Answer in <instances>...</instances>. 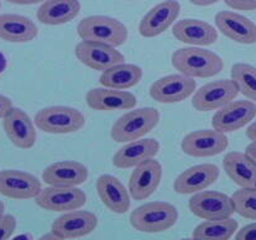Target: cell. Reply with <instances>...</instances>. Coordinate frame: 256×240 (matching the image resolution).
<instances>
[{
    "instance_id": "ffe728a7",
    "label": "cell",
    "mask_w": 256,
    "mask_h": 240,
    "mask_svg": "<svg viewBox=\"0 0 256 240\" xmlns=\"http://www.w3.org/2000/svg\"><path fill=\"white\" fill-rule=\"evenodd\" d=\"M220 170L215 164L194 165L184 170L174 182V190L178 194H195L205 190L219 179Z\"/></svg>"
},
{
    "instance_id": "6da1fadb",
    "label": "cell",
    "mask_w": 256,
    "mask_h": 240,
    "mask_svg": "<svg viewBox=\"0 0 256 240\" xmlns=\"http://www.w3.org/2000/svg\"><path fill=\"white\" fill-rule=\"evenodd\" d=\"M172 64L178 72L194 79L212 78L224 69V62L216 52L200 46L178 49L172 54Z\"/></svg>"
},
{
    "instance_id": "8d00e7d4",
    "label": "cell",
    "mask_w": 256,
    "mask_h": 240,
    "mask_svg": "<svg viewBox=\"0 0 256 240\" xmlns=\"http://www.w3.org/2000/svg\"><path fill=\"white\" fill-rule=\"evenodd\" d=\"M192 4L198 5V6H209V5L216 4V2H222V0H189Z\"/></svg>"
},
{
    "instance_id": "74e56055",
    "label": "cell",
    "mask_w": 256,
    "mask_h": 240,
    "mask_svg": "<svg viewBox=\"0 0 256 240\" xmlns=\"http://www.w3.org/2000/svg\"><path fill=\"white\" fill-rule=\"evenodd\" d=\"M246 136L249 138L252 142H256V122H252L246 129Z\"/></svg>"
},
{
    "instance_id": "7c38bea8",
    "label": "cell",
    "mask_w": 256,
    "mask_h": 240,
    "mask_svg": "<svg viewBox=\"0 0 256 240\" xmlns=\"http://www.w3.org/2000/svg\"><path fill=\"white\" fill-rule=\"evenodd\" d=\"M256 116V104L252 100H234L216 110L212 120L214 129L222 132H234L246 126Z\"/></svg>"
},
{
    "instance_id": "1f68e13d",
    "label": "cell",
    "mask_w": 256,
    "mask_h": 240,
    "mask_svg": "<svg viewBox=\"0 0 256 240\" xmlns=\"http://www.w3.org/2000/svg\"><path fill=\"white\" fill-rule=\"evenodd\" d=\"M16 229V219L12 215H2L0 219V240L9 239Z\"/></svg>"
},
{
    "instance_id": "4dcf8cb0",
    "label": "cell",
    "mask_w": 256,
    "mask_h": 240,
    "mask_svg": "<svg viewBox=\"0 0 256 240\" xmlns=\"http://www.w3.org/2000/svg\"><path fill=\"white\" fill-rule=\"evenodd\" d=\"M232 199L236 214L256 220V188H240L232 195Z\"/></svg>"
},
{
    "instance_id": "8992f818",
    "label": "cell",
    "mask_w": 256,
    "mask_h": 240,
    "mask_svg": "<svg viewBox=\"0 0 256 240\" xmlns=\"http://www.w3.org/2000/svg\"><path fill=\"white\" fill-rule=\"evenodd\" d=\"M239 94V88L232 79L214 80L195 92L192 104L198 112H202L219 110L234 102Z\"/></svg>"
},
{
    "instance_id": "5bb4252c",
    "label": "cell",
    "mask_w": 256,
    "mask_h": 240,
    "mask_svg": "<svg viewBox=\"0 0 256 240\" xmlns=\"http://www.w3.org/2000/svg\"><path fill=\"white\" fill-rule=\"evenodd\" d=\"M162 165L154 158L142 162L132 170L129 179V192L134 200H146L159 188Z\"/></svg>"
},
{
    "instance_id": "d590c367",
    "label": "cell",
    "mask_w": 256,
    "mask_h": 240,
    "mask_svg": "<svg viewBox=\"0 0 256 240\" xmlns=\"http://www.w3.org/2000/svg\"><path fill=\"white\" fill-rule=\"evenodd\" d=\"M4 2H10L14 5H35V4H42L45 0H4Z\"/></svg>"
},
{
    "instance_id": "7a4b0ae2",
    "label": "cell",
    "mask_w": 256,
    "mask_h": 240,
    "mask_svg": "<svg viewBox=\"0 0 256 240\" xmlns=\"http://www.w3.org/2000/svg\"><path fill=\"white\" fill-rule=\"evenodd\" d=\"M179 212L166 202H149L134 209L130 214V224L135 230L148 234L162 232L174 226Z\"/></svg>"
},
{
    "instance_id": "603a6c76",
    "label": "cell",
    "mask_w": 256,
    "mask_h": 240,
    "mask_svg": "<svg viewBox=\"0 0 256 240\" xmlns=\"http://www.w3.org/2000/svg\"><path fill=\"white\" fill-rule=\"evenodd\" d=\"M172 35L179 42L196 46H209L216 42V28L199 19H182L172 26Z\"/></svg>"
},
{
    "instance_id": "d6986e66",
    "label": "cell",
    "mask_w": 256,
    "mask_h": 240,
    "mask_svg": "<svg viewBox=\"0 0 256 240\" xmlns=\"http://www.w3.org/2000/svg\"><path fill=\"white\" fill-rule=\"evenodd\" d=\"M86 105L98 112H116L134 109L136 98L132 92L112 88H92L85 95Z\"/></svg>"
},
{
    "instance_id": "60d3db41",
    "label": "cell",
    "mask_w": 256,
    "mask_h": 240,
    "mask_svg": "<svg viewBox=\"0 0 256 240\" xmlns=\"http://www.w3.org/2000/svg\"><path fill=\"white\" fill-rule=\"evenodd\" d=\"M5 65H6V62H5V56L0 52V72L5 69Z\"/></svg>"
},
{
    "instance_id": "4316f807",
    "label": "cell",
    "mask_w": 256,
    "mask_h": 240,
    "mask_svg": "<svg viewBox=\"0 0 256 240\" xmlns=\"http://www.w3.org/2000/svg\"><path fill=\"white\" fill-rule=\"evenodd\" d=\"M80 10L79 0H45L36 10V19L44 25L56 26L74 20Z\"/></svg>"
},
{
    "instance_id": "7bdbcfd3",
    "label": "cell",
    "mask_w": 256,
    "mask_h": 240,
    "mask_svg": "<svg viewBox=\"0 0 256 240\" xmlns=\"http://www.w3.org/2000/svg\"><path fill=\"white\" fill-rule=\"evenodd\" d=\"M126 2H134V0H126Z\"/></svg>"
},
{
    "instance_id": "f35d334b",
    "label": "cell",
    "mask_w": 256,
    "mask_h": 240,
    "mask_svg": "<svg viewBox=\"0 0 256 240\" xmlns=\"http://www.w3.org/2000/svg\"><path fill=\"white\" fill-rule=\"evenodd\" d=\"M245 152L256 162V142H252L245 149Z\"/></svg>"
},
{
    "instance_id": "d4e9b609",
    "label": "cell",
    "mask_w": 256,
    "mask_h": 240,
    "mask_svg": "<svg viewBox=\"0 0 256 240\" xmlns=\"http://www.w3.org/2000/svg\"><path fill=\"white\" fill-rule=\"evenodd\" d=\"M39 34L36 24L30 18L19 14L0 15V39L8 42H30Z\"/></svg>"
},
{
    "instance_id": "4fadbf2b",
    "label": "cell",
    "mask_w": 256,
    "mask_h": 240,
    "mask_svg": "<svg viewBox=\"0 0 256 240\" xmlns=\"http://www.w3.org/2000/svg\"><path fill=\"white\" fill-rule=\"evenodd\" d=\"M42 182L30 172L16 169L0 172V194L15 200L35 199L42 192Z\"/></svg>"
},
{
    "instance_id": "83f0119b",
    "label": "cell",
    "mask_w": 256,
    "mask_h": 240,
    "mask_svg": "<svg viewBox=\"0 0 256 240\" xmlns=\"http://www.w3.org/2000/svg\"><path fill=\"white\" fill-rule=\"evenodd\" d=\"M142 79V69L135 64H116L102 72L99 82L102 86L126 90L139 84Z\"/></svg>"
},
{
    "instance_id": "e575fe53",
    "label": "cell",
    "mask_w": 256,
    "mask_h": 240,
    "mask_svg": "<svg viewBox=\"0 0 256 240\" xmlns=\"http://www.w3.org/2000/svg\"><path fill=\"white\" fill-rule=\"evenodd\" d=\"M12 100H10L8 96H4V95L0 94V119H2V118H4L10 110H12Z\"/></svg>"
},
{
    "instance_id": "cb8c5ba5",
    "label": "cell",
    "mask_w": 256,
    "mask_h": 240,
    "mask_svg": "<svg viewBox=\"0 0 256 240\" xmlns=\"http://www.w3.org/2000/svg\"><path fill=\"white\" fill-rule=\"evenodd\" d=\"M96 192L102 204L115 214H125L129 212L130 192L122 182L114 175L102 174L96 180Z\"/></svg>"
},
{
    "instance_id": "277c9868",
    "label": "cell",
    "mask_w": 256,
    "mask_h": 240,
    "mask_svg": "<svg viewBox=\"0 0 256 240\" xmlns=\"http://www.w3.org/2000/svg\"><path fill=\"white\" fill-rule=\"evenodd\" d=\"M160 122V112L155 108L130 109L119 118L110 130L116 142H129L149 134Z\"/></svg>"
},
{
    "instance_id": "f546056e",
    "label": "cell",
    "mask_w": 256,
    "mask_h": 240,
    "mask_svg": "<svg viewBox=\"0 0 256 240\" xmlns=\"http://www.w3.org/2000/svg\"><path fill=\"white\" fill-rule=\"evenodd\" d=\"M232 79L236 82L240 94L256 102V68L246 62H236L232 68Z\"/></svg>"
},
{
    "instance_id": "ab89813d",
    "label": "cell",
    "mask_w": 256,
    "mask_h": 240,
    "mask_svg": "<svg viewBox=\"0 0 256 240\" xmlns=\"http://www.w3.org/2000/svg\"><path fill=\"white\" fill-rule=\"evenodd\" d=\"M42 239H55V240H60L59 236H58V235L55 234V232H52V230H50V232H48V234L42 235Z\"/></svg>"
},
{
    "instance_id": "f1b7e54d",
    "label": "cell",
    "mask_w": 256,
    "mask_h": 240,
    "mask_svg": "<svg viewBox=\"0 0 256 240\" xmlns=\"http://www.w3.org/2000/svg\"><path fill=\"white\" fill-rule=\"evenodd\" d=\"M239 224L232 218L205 220L192 230V238L200 240H228L235 235Z\"/></svg>"
},
{
    "instance_id": "7402d4cb",
    "label": "cell",
    "mask_w": 256,
    "mask_h": 240,
    "mask_svg": "<svg viewBox=\"0 0 256 240\" xmlns=\"http://www.w3.org/2000/svg\"><path fill=\"white\" fill-rule=\"evenodd\" d=\"M160 152V144L156 139H136L126 142L112 156V164L119 169H130L142 164L148 159L155 158Z\"/></svg>"
},
{
    "instance_id": "ac0fdd59",
    "label": "cell",
    "mask_w": 256,
    "mask_h": 240,
    "mask_svg": "<svg viewBox=\"0 0 256 240\" xmlns=\"http://www.w3.org/2000/svg\"><path fill=\"white\" fill-rule=\"evenodd\" d=\"M215 25L222 35L232 42L244 45L256 44V24L239 12H219L215 15Z\"/></svg>"
},
{
    "instance_id": "ee69618b",
    "label": "cell",
    "mask_w": 256,
    "mask_h": 240,
    "mask_svg": "<svg viewBox=\"0 0 256 240\" xmlns=\"http://www.w3.org/2000/svg\"><path fill=\"white\" fill-rule=\"evenodd\" d=\"M0 8H2V2H0Z\"/></svg>"
},
{
    "instance_id": "9a60e30c",
    "label": "cell",
    "mask_w": 256,
    "mask_h": 240,
    "mask_svg": "<svg viewBox=\"0 0 256 240\" xmlns=\"http://www.w3.org/2000/svg\"><path fill=\"white\" fill-rule=\"evenodd\" d=\"M98 216L88 210H70L60 215L52 224V230L60 240L76 239L89 235L96 229Z\"/></svg>"
},
{
    "instance_id": "2e32d148",
    "label": "cell",
    "mask_w": 256,
    "mask_h": 240,
    "mask_svg": "<svg viewBox=\"0 0 256 240\" xmlns=\"http://www.w3.org/2000/svg\"><path fill=\"white\" fill-rule=\"evenodd\" d=\"M182 5L178 0H164L142 16L139 32L144 38H155L166 32L180 15Z\"/></svg>"
},
{
    "instance_id": "52a82bcc",
    "label": "cell",
    "mask_w": 256,
    "mask_h": 240,
    "mask_svg": "<svg viewBox=\"0 0 256 240\" xmlns=\"http://www.w3.org/2000/svg\"><path fill=\"white\" fill-rule=\"evenodd\" d=\"M189 209L195 216L204 220L226 219L235 212L232 196L214 190L195 192L189 199Z\"/></svg>"
},
{
    "instance_id": "30bf717a",
    "label": "cell",
    "mask_w": 256,
    "mask_h": 240,
    "mask_svg": "<svg viewBox=\"0 0 256 240\" xmlns=\"http://www.w3.org/2000/svg\"><path fill=\"white\" fill-rule=\"evenodd\" d=\"M35 202L44 210L66 212L84 206L86 202V194L78 186L48 185L36 195Z\"/></svg>"
},
{
    "instance_id": "8fae6325",
    "label": "cell",
    "mask_w": 256,
    "mask_h": 240,
    "mask_svg": "<svg viewBox=\"0 0 256 240\" xmlns=\"http://www.w3.org/2000/svg\"><path fill=\"white\" fill-rule=\"evenodd\" d=\"M75 56L88 68L105 72L109 68L124 62L125 56L112 45L82 40L75 46Z\"/></svg>"
},
{
    "instance_id": "836d02e7",
    "label": "cell",
    "mask_w": 256,
    "mask_h": 240,
    "mask_svg": "<svg viewBox=\"0 0 256 240\" xmlns=\"http://www.w3.org/2000/svg\"><path fill=\"white\" fill-rule=\"evenodd\" d=\"M236 240H256V222L242 226L235 234Z\"/></svg>"
},
{
    "instance_id": "d6a6232c",
    "label": "cell",
    "mask_w": 256,
    "mask_h": 240,
    "mask_svg": "<svg viewBox=\"0 0 256 240\" xmlns=\"http://www.w3.org/2000/svg\"><path fill=\"white\" fill-rule=\"evenodd\" d=\"M224 2L234 10H242V12L256 10V0H224Z\"/></svg>"
},
{
    "instance_id": "5b68a950",
    "label": "cell",
    "mask_w": 256,
    "mask_h": 240,
    "mask_svg": "<svg viewBox=\"0 0 256 240\" xmlns=\"http://www.w3.org/2000/svg\"><path fill=\"white\" fill-rule=\"evenodd\" d=\"M36 128L48 134H72L82 130L85 118L82 112L65 105H52L42 108L35 114Z\"/></svg>"
},
{
    "instance_id": "e0dca14e",
    "label": "cell",
    "mask_w": 256,
    "mask_h": 240,
    "mask_svg": "<svg viewBox=\"0 0 256 240\" xmlns=\"http://www.w3.org/2000/svg\"><path fill=\"white\" fill-rule=\"evenodd\" d=\"M32 120L24 110L12 108L2 118V128L12 145L22 150L32 149L36 142V130Z\"/></svg>"
},
{
    "instance_id": "3957f363",
    "label": "cell",
    "mask_w": 256,
    "mask_h": 240,
    "mask_svg": "<svg viewBox=\"0 0 256 240\" xmlns=\"http://www.w3.org/2000/svg\"><path fill=\"white\" fill-rule=\"evenodd\" d=\"M78 35L82 40L96 42L112 46H122L126 42L129 32L120 20L106 15H90L79 22Z\"/></svg>"
},
{
    "instance_id": "44dd1931",
    "label": "cell",
    "mask_w": 256,
    "mask_h": 240,
    "mask_svg": "<svg viewBox=\"0 0 256 240\" xmlns=\"http://www.w3.org/2000/svg\"><path fill=\"white\" fill-rule=\"evenodd\" d=\"M89 178V170L84 164L75 160H62L42 170V179L48 185L79 186Z\"/></svg>"
},
{
    "instance_id": "ba28073f",
    "label": "cell",
    "mask_w": 256,
    "mask_h": 240,
    "mask_svg": "<svg viewBox=\"0 0 256 240\" xmlns=\"http://www.w3.org/2000/svg\"><path fill=\"white\" fill-rule=\"evenodd\" d=\"M196 92V82L194 78L178 72L166 75L152 84L149 94L152 99L162 104H175L186 100Z\"/></svg>"
},
{
    "instance_id": "b9f144b4",
    "label": "cell",
    "mask_w": 256,
    "mask_h": 240,
    "mask_svg": "<svg viewBox=\"0 0 256 240\" xmlns=\"http://www.w3.org/2000/svg\"><path fill=\"white\" fill-rule=\"evenodd\" d=\"M4 210H5V204L0 200V219H2V216L4 215Z\"/></svg>"
},
{
    "instance_id": "9c48e42d",
    "label": "cell",
    "mask_w": 256,
    "mask_h": 240,
    "mask_svg": "<svg viewBox=\"0 0 256 240\" xmlns=\"http://www.w3.org/2000/svg\"><path fill=\"white\" fill-rule=\"evenodd\" d=\"M229 146L225 132L216 129H200L189 132L182 140V150L192 158H209L222 154Z\"/></svg>"
},
{
    "instance_id": "484cf974",
    "label": "cell",
    "mask_w": 256,
    "mask_h": 240,
    "mask_svg": "<svg viewBox=\"0 0 256 240\" xmlns=\"http://www.w3.org/2000/svg\"><path fill=\"white\" fill-rule=\"evenodd\" d=\"M222 166L229 179L239 188H256V162L246 152H228Z\"/></svg>"
}]
</instances>
